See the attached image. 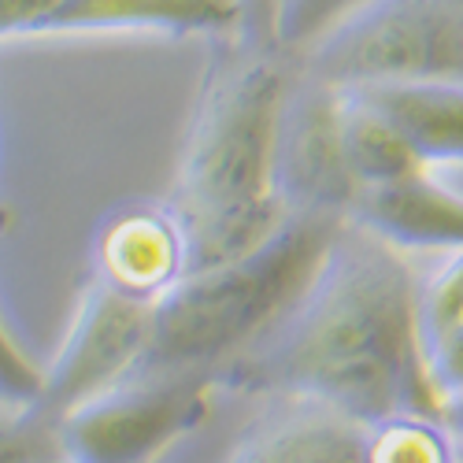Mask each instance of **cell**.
I'll return each mask as SVG.
<instances>
[{
  "label": "cell",
  "mask_w": 463,
  "mask_h": 463,
  "mask_svg": "<svg viewBox=\"0 0 463 463\" xmlns=\"http://www.w3.org/2000/svg\"><path fill=\"white\" fill-rule=\"evenodd\" d=\"M411 252L345 222L319 279L293 312L238 356L219 385L275 401H316L360 422L438 415L415 319Z\"/></svg>",
  "instance_id": "cell-1"
},
{
  "label": "cell",
  "mask_w": 463,
  "mask_h": 463,
  "mask_svg": "<svg viewBox=\"0 0 463 463\" xmlns=\"http://www.w3.org/2000/svg\"><path fill=\"white\" fill-rule=\"evenodd\" d=\"M297 71L271 23L215 37L171 201L189 234V271L249 252L286 219L275 197V145Z\"/></svg>",
  "instance_id": "cell-2"
},
{
  "label": "cell",
  "mask_w": 463,
  "mask_h": 463,
  "mask_svg": "<svg viewBox=\"0 0 463 463\" xmlns=\"http://www.w3.org/2000/svg\"><path fill=\"white\" fill-rule=\"evenodd\" d=\"M349 219L286 215L260 245L189 271L160 304L141 371L219 374L271 334L312 289Z\"/></svg>",
  "instance_id": "cell-3"
},
{
  "label": "cell",
  "mask_w": 463,
  "mask_h": 463,
  "mask_svg": "<svg viewBox=\"0 0 463 463\" xmlns=\"http://www.w3.org/2000/svg\"><path fill=\"white\" fill-rule=\"evenodd\" d=\"M312 79L356 90L382 82L463 86V0H371L300 60Z\"/></svg>",
  "instance_id": "cell-4"
},
{
  "label": "cell",
  "mask_w": 463,
  "mask_h": 463,
  "mask_svg": "<svg viewBox=\"0 0 463 463\" xmlns=\"http://www.w3.org/2000/svg\"><path fill=\"white\" fill-rule=\"evenodd\" d=\"M215 390L208 374L137 371L60 415L63 456L71 463H156L208 419Z\"/></svg>",
  "instance_id": "cell-5"
},
{
  "label": "cell",
  "mask_w": 463,
  "mask_h": 463,
  "mask_svg": "<svg viewBox=\"0 0 463 463\" xmlns=\"http://www.w3.org/2000/svg\"><path fill=\"white\" fill-rule=\"evenodd\" d=\"M152 334H156V304L127 297L93 279L63 349L42 374L37 408L60 419L71 408L137 374L152 349Z\"/></svg>",
  "instance_id": "cell-6"
},
{
  "label": "cell",
  "mask_w": 463,
  "mask_h": 463,
  "mask_svg": "<svg viewBox=\"0 0 463 463\" xmlns=\"http://www.w3.org/2000/svg\"><path fill=\"white\" fill-rule=\"evenodd\" d=\"M275 197L282 215L349 219L360 201L341 137V90L297 71L279 119Z\"/></svg>",
  "instance_id": "cell-7"
},
{
  "label": "cell",
  "mask_w": 463,
  "mask_h": 463,
  "mask_svg": "<svg viewBox=\"0 0 463 463\" xmlns=\"http://www.w3.org/2000/svg\"><path fill=\"white\" fill-rule=\"evenodd\" d=\"M93 263L104 286L160 304L193 267L189 234L171 204H130L100 222Z\"/></svg>",
  "instance_id": "cell-8"
},
{
  "label": "cell",
  "mask_w": 463,
  "mask_h": 463,
  "mask_svg": "<svg viewBox=\"0 0 463 463\" xmlns=\"http://www.w3.org/2000/svg\"><path fill=\"white\" fill-rule=\"evenodd\" d=\"M349 222L371 230L404 252H459L463 249V197L445 189L434 171H419L401 182L371 185Z\"/></svg>",
  "instance_id": "cell-9"
},
{
  "label": "cell",
  "mask_w": 463,
  "mask_h": 463,
  "mask_svg": "<svg viewBox=\"0 0 463 463\" xmlns=\"http://www.w3.org/2000/svg\"><path fill=\"white\" fill-rule=\"evenodd\" d=\"M249 23V0H60L26 37L93 33V30H167V33H234Z\"/></svg>",
  "instance_id": "cell-10"
},
{
  "label": "cell",
  "mask_w": 463,
  "mask_h": 463,
  "mask_svg": "<svg viewBox=\"0 0 463 463\" xmlns=\"http://www.w3.org/2000/svg\"><path fill=\"white\" fill-rule=\"evenodd\" d=\"M279 404L226 463H364L367 422L316 401Z\"/></svg>",
  "instance_id": "cell-11"
},
{
  "label": "cell",
  "mask_w": 463,
  "mask_h": 463,
  "mask_svg": "<svg viewBox=\"0 0 463 463\" xmlns=\"http://www.w3.org/2000/svg\"><path fill=\"white\" fill-rule=\"evenodd\" d=\"M374 111L393 123L422 167L463 164V86L459 82H382L356 86Z\"/></svg>",
  "instance_id": "cell-12"
},
{
  "label": "cell",
  "mask_w": 463,
  "mask_h": 463,
  "mask_svg": "<svg viewBox=\"0 0 463 463\" xmlns=\"http://www.w3.org/2000/svg\"><path fill=\"white\" fill-rule=\"evenodd\" d=\"M341 137H345V156H349L353 178L360 182V193L371 185L401 182L408 175L430 171L419 164V156L393 130V123L353 90H341Z\"/></svg>",
  "instance_id": "cell-13"
},
{
  "label": "cell",
  "mask_w": 463,
  "mask_h": 463,
  "mask_svg": "<svg viewBox=\"0 0 463 463\" xmlns=\"http://www.w3.org/2000/svg\"><path fill=\"white\" fill-rule=\"evenodd\" d=\"M364 463H459V449L438 415H385L367 422Z\"/></svg>",
  "instance_id": "cell-14"
},
{
  "label": "cell",
  "mask_w": 463,
  "mask_h": 463,
  "mask_svg": "<svg viewBox=\"0 0 463 463\" xmlns=\"http://www.w3.org/2000/svg\"><path fill=\"white\" fill-rule=\"evenodd\" d=\"M415 319H419L422 356H430L438 345H445L463 330V249L441 252V263L434 271L419 275Z\"/></svg>",
  "instance_id": "cell-15"
},
{
  "label": "cell",
  "mask_w": 463,
  "mask_h": 463,
  "mask_svg": "<svg viewBox=\"0 0 463 463\" xmlns=\"http://www.w3.org/2000/svg\"><path fill=\"white\" fill-rule=\"evenodd\" d=\"M371 0H271V33L297 63Z\"/></svg>",
  "instance_id": "cell-16"
},
{
  "label": "cell",
  "mask_w": 463,
  "mask_h": 463,
  "mask_svg": "<svg viewBox=\"0 0 463 463\" xmlns=\"http://www.w3.org/2000/svg\"><path fill=\"white\" fill-rule=\"evenodd\" d=\"M63 459L60 419L37 404L0 401V463H52Z\"/></svg>",
  "instance_id": "cell-17"
},
{
  "label": "cell",
  "mask_w": 463,
  "mask_h": 463,
  "mask_svg": "<svg viewBox=\"0 0 463 463\" xmlns=\"http://www.w3.org/2000/svg\"><path fill=\"white\" fill-rule=\"evenodd\" d=\"M37 397H42V371L23 356V349L0 323V401L37 404Z\"/></svg>",
  "instance_id": "cell-18"
},
{
  "label": "cell",
  "mask_w": 463,
  "mask_h": 463,
  "mask_svg": "<svg viewBox=\"0 0 463 463\" xmlns=\"http://www.w3.org/2000/svg\"><path fill=\"white\" fill-rule=\"evenodd\" d=\"M56 5L60 0H0V42L5 37H26V30Z\"/></svg>",
  "instance_id": "cell-19"
},
{
  "label": "cell",
  "mask_w": 463,
  "mask_h": 463,
  "mask_svg": "<svg viewBox=\"0 0 463 463\" xmlns=\"http://www.w3.org/2000/svg\"><path fill=\"white\" fill-rule=\"evenodd\" d=\"M441 422L452 434H463V385L441 401Z\"/></svg>",
  "instance_id": "cell-20"
},
{
  "label": "cell",
  "mask_w": 463,
  "mask_h": 463,
  "mask_svg": "<svg viewBox=\"0 0 463 463\" xmlns=\"http://www.w3.org/2000/svg\"><path fill=\"white\" fill-rule=\"evenodd\" d=\"M456 449H459V459H463V434H456Z\"/></svg>",
  "instance_id": "cell-21"
},
{
  "label": "cell",
  "mask_w": 463,
  "mask_h": 463,
  "mask_svg": "<svg viewBox=\"0 0 463 463\" xmlns=\"http://www.w3.org/2000/svg\"><path fill=\"white\" fill-rule=\"evenodd\" d=\"M52 463H71V459H67V456H63V459H52Z\"/></svg>",
  "instance_id": "cell-22"
},
{
  "label": "cell",
  "mask_w": 463,
  "mask_h": 463,
  "mask_svg": "<svg viewBox=\"0 0 463 463\" xmlns=\"http://www.w3.org/2000/svg\"><path fill=\"white\" fill-rule=\"evenodd\" d=\"M249 8H252V0H249ZM267 8H271V0H267Z\"/></svg>",
  "instance_id": "cell-23"
}]
</instances>
